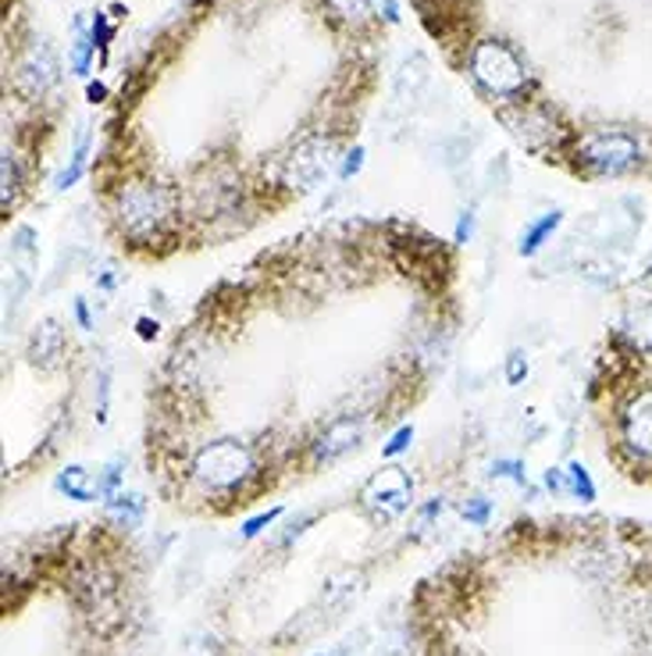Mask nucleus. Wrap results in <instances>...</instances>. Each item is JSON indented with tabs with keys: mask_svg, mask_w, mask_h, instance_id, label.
I'll return each mask as SVG.
<instances>
[{
	"mask_svg": "<svg viewBox=\"0 0 652 656\" xmlns=\"http://www.w3.org/2000/svg\"><path fill=\"white\" fill-rule=\"evenodd\" d=\"M471 75L492 97H517L528 86V69L503 40H479L471 46Z\"/></svg>",
	"mask_w": 652,
	"mask_h": 656,
	"instance_id": "1",
	"label": "nucleus"
},
{
	"mask_svg": "<svg viewBox=\"0 0 652 656\" xmlns=\"http://www.w3.org/2000/svg\"><path fill=\"white\" fill-rule=\"evenodd\" d=\"M118 226L133 239H150L157 236L171 218V194L157 183H129L118 194Z\"/></svg>",
	"mask_w": 652,
	"mask_h": 656,
	"instance_id": "2",
	"label": "nucleus"
},
{
	"mask_svg": "<svg viewBox=\"0 0 652 656\" xmlns=\"http://www.w3.org/2000/svg\"><path fill=\"white\" fill-rule=\"evenodd\" d=\"M250 475H253V454H250V446L240 442V439L207 442L203 450L193 457V478L203 489H214V492L240 489Z\"/></svg>",
	"mask_w": 652,
	"mask_h": 656,
	"instance_id": "3",
	"label": "nucleus"
},
{
	"mask_svg": "<svg viewBox=\"0 0 652 656\" xmlns=\"http://www.w3.org/2000/svg\"><path fill=\"white\" fill-rule=\"evenodd\" d=\"M575 157L588 175H624L631 168H639L642 143L639 136H631L624 129H599L581 136Z\"/></svg>",
	"mask_w": 652,
	"mask_h": 656,
	"instance_id": "4",
	"label": "nucleus"
},
{
	"mask_svg": "<svg viewBox=\"0 0 652 656\" xmlns=\"http://www.w3.org/2000/svg\"><path fill=\"white\" fill-rule=\"evenodd\" d=\"M332 165H336V143L328 136H307L290 150V157H285L282 183L290 189H299V194H311V189L325 186Z\"/></svg>",
	"mask_w": 652,
	"mask_h": 656,
	"instance_id": "5",
	"label": "nucleus"
},
{
	"mask_svg": "<svg viewBox=\"0 0 652 656\" xmlns=\"http://www.w3.org/2000/svg\"><path fill=\"white\" fill-rule=\"evenodd\" d=\"M410 500H413V482L403 468H396V464L375 471L360 489V503L375 521H396L410 507Z\"/></svg>",
	"mask_w": 652,
	"mask_h": 656,
	"instance_id": "6",
	"label": "nucleus"
},
{
	"mask_svg": "<svg viewBox=\"0 0 652 656\" xmlns=\"http://www.w3.org/2000/svg\"><path fill=\"white\" fill-rule=\"evenodd\" d=\"M620 446L631 457V464H649L652 468V386L628 396V404L617 414Z\"/></svg>",
	"mask_w": 652,
	"mask_h": 656,
	"instance_id": "7",
	"label": "nucleus"
},
{
	"mask_svg": "<svg viewBox=\"0 0 652 656\" xmlns=\"http://www.w3.org/2000/svg\"><path fill=\"white\" fill-rule=\"evenodd\" d=\"M57 75H61L57 54L46 40L29 43L19 54V61H14V90L29 101L46 97V93L57 86Z\"/></svg>",
	"mask_w": 652,
	"mask_h": 656,
	"instance_id": "8",
	"label": "nucleus"
},
{
	"mask_svg": "<svg viewBox=\"0 0 652 656\" xmlns=\"http://www.w3.org/2000/svg\"><path fill=\"white\" fill-rule=\"evenodd\" d=\"M364 436V418L360 414H343V418L328 421L322 431H317V439L311 442V457L317 464H332L339 460L343 454H349Z\"/></svg>",
	"mask_w": 652,
	"mask_h": 656,
	"instance_id": "9",
	"label": "nucleus"
},
{
	"mask_svg": "<svg viewBox=\"0 0 652 656\" xmlns=\"http://www.w3.org/2000/svg\"><path fill=\"white\" fill-rule=\"evenodd\" d=\"M61 357H65V332H61V325L57 322L36 325V332L29 335V361L43 367V372H51V367L61 364Z\"/></svg>",
	"mask_w": 652,
	"mask_h": 656,
	"instance_id": "10",
	"label": "nucleus"
},
{
	"mask_svg": "<svg viewBox=\"0 0 652 656\" xmlns=\"http://www.w3.org/2000/svg\"><path fill=\"white\" fill-rule=\"evenodd\" d=\"M506 122H511V133L524 143V147H532L538 150L546 139H556V125L543 115V111H517V115H506Z\"/></svg>",
	"mask_w": 652,
	"mask_h": 656,
	"instance_id": "11",
	"label": "nucleus"
},
{
	"mask_svg": "<svg viewBox=\"0 0 652 656\" xmlns=\"http://www.w3.org/2000/svg\"><path fill=\"white\" fill-rule=\"evenodd\" d=\"M54 489L57 492H65L69 500L75 503H93V500H101V478H93L86 468H78V464H72V468H65L57 478H54Z\"/></svg>",
	"mask_w": 652,
	"mask_h": 656,
	"instance_id": "12",
	"label": "nucleus"
},
{
	"mask_svg": "<svg viewBox=\"0 0 652 656\" xmlns=\"http://www.w3.org/2000/svg\"><path fill=\"white\" fill-rule=\"evenodd\" d=\"M143 514H147V500L136 492H115L107 500V518L115 524H122V528H139Z\"/></svg>",
	"mask_w": 652,
	"mask_h": 656,
	"instance_id": "13",
	"label": "nucleus"
},
{
	"mask_svg": "<svg viewBox=\"0 0 652 656\" xmlns=\"http://www.w3.org/2000/svg\"><path fill=\"white\" fill-rule=\"evenodd\" d=\"M564 226V215L560 211H549V215H543L538 221H532L528 226V232L520 236V253L524 258H532V253H538L546 247V239Z\"/></svg>",
	"mask_w": 652,
	"mask_h": 656,
	"instance_id": "14",
	"label": "nucleus"
},
{
	"mask_svg": "<svg viewBox=\"0 0 652 656\" xmlns=\"http://www.w3.org/2000/svg\"><path fill=\"white\" fill-rule=\"evenodd\" d=\"M86 157H90V133H86V125L83 129H78V136H75V154H72V165L65 168L54 179V186L61 189V194H65V189H72L75 183H78V175L86 171Z\"/></svg>",
	"mask_w": 652,
	"mask_h": 656,
	"instance_id": "15",
	"label": "nucleus"
},
{
	"mask_svg": "<svg viewBox=\"0 0 652 656\" xmlns=\"http://www.w3.org/2000/svg\"><path fill=\"white\" fill-rule=\"evenodd\" d=\"M567 492L575 496V500L581 503H592L596 500V482H592V475H588V468L581 460H575L567 468Z\"/></svg>",
	"mask_w": 652,
	"mask_h": 656,
	"instance_id": "16",
	"label": "nucleus"
},
{
	"mask_svg": "<svg viewBox=\"0 0 652 656\" xmlns=\"http://www.w3.org/2000/svg\"><path fill=\"white\" fill-rule=\"evenodd\" d=\"M93 37L83 33V22H78V37L72 43V72L75 75H90V58H93Z\"/></svg>",
	"mask_w": 652,
	"mask_h": 656,
	"instance_id": "17",
	"label": "nucleus"
},
{
	"mask_svg": "<svg viewBox=\"0 0 652 656\" xmlns=\"http://www.w3.org/2000/svg\"><path fill=\"white\" fill-rule=\"evenodd\" d=\"M328 8L339 14V19H349V22H360L368 19L375 11V0H328Z\"/></svg>",
	"mask_w": 652,
	"mask_h": 656,
	"instance_id": "18",
	"label": "nucleus"
},
{
	"mask_svg": "<svg viewBox=\"0 0 652 656\" xmlns=\"http://www.w3.org/2000/svg\"><path fill=\"white\" fill-rule=\"evenodd\" d=\"M528 372H532L528 354H524V350H514V354L506 357V382H511V386H520V382L528 378Z\"/></svg>",
	"mask_w": 652,
	"mask_h": 656,
	"instance_id": "19",
	"label": "nucleus"
},
{
	"mask_svg": "<svg viewBox=\"0 0 652 656\" xmlns=\"http://www.w3.org/2000/svg\"><path fill=\"white\" fill-rule=\"evenodd\" d=\"M488 475L492 478H511V482H517V486H528V471H524L520 460H496Z\"/></svg>",
	"mask_w": 652,
	"mask_h": 656,
	"instance_id": "20",
	"label": "nucleus"
},
{
	"mask_svg": "<svg viewBox=\"0 0 652 656\" xmlns=\"http://www.w3.org/2000/svg\"><path fill=\"white\" fill-rule=\"evenodd\" d=\"M14 194H19V162L11 157V150H4V211L11 207Z\"/></svg>",
	"mask_w": 652,
	"mask_h": 656,
	"instance_id": "21",
	"label": "nucleus"
},
{
	"mask_svg": "<svg viewBox=\"0 0 652 656\" xmlns=\"http://www.w3.org/2000/svg\"><path fill=\"white\" fill-rule=\"evenodd\" d=\"M278 514H282V507H272V510H264V514H257V518H250L246 524H243V539H257L264 528H272L275 521H278Z\"/></svg>",
	"mask_w": 652,
	"mask_h": 656,
	"instance_id": "22",
	"label": "nucleus"
},
{
	"mask_svg": "<svg viewBox=\"0 0 652 656\" xmlns=\"http://www.w3.org/2000/svg\"><path fill=\"white\" fill-rule=\"evenodd\" d=\"M464 518H467L474 528H485L488 518H492V503L482 500V496H479V500H467V503H464Z\"/></svg>",
	"mask_w": 652,
	"mask_h": 656,
	"instance_id": "23",
	"label": "nucleus"
},
{
	"mask_svg": "<svg viewBox=\"0 0 652 656\" xmlns=\"http://www.w3.org/2000/svg\"><path fill=\"white\" fill-rule=\"evenodd\" d=\"M442 510H446V500H439V496H435V500H428V503L421 507L418 524H413V528H418V532H428V528H432V521L442 518Z\"/></svg>",
	"mask_w": 652,
	"mask_h": 656,
	"instance_id": "24",
	"label": "nucleus"
},
{
	"mask_svg": "<svg viewBox=\"0 0 652 656\" xmlns=\"http://www.w3.org/2000/svg\"><path fill=\"white\" fill-rule=\"evenodd\" d=\"M182 656H218V646H214L211 635H193V638L186 643Z\"/></svg>",
	"mask_w": 652,
	"mask_h": 656,
	"instance_id": "25",
	"label": "nucleus"
},
{
	"mask_svg": "<svg viewBox=\"0 0 652 656\" xmlns=\"http://www.w3.org/2000/svg\"><path fill=\"white\" fill-rule=\"evenodd\" d=\"M410 442H413V428H410V425H403V428L396 431V436L386 442V450H381V454H386V457H400L403 450H410Z\"/></svg>",
	"mask_w": 652,
	"mask_h": 656,
	"instance_id": "26",
	"label": "nucleus"
},
{
	"mask_svg": "<svg viewBox=\"0 0 652 656\" xmlns=\"http://www.w3.org/2000/svg\"><path fill=\"white\" fill-rule=\"evenodd\" d=\"M360 168H364V147H354L346 154V162L339 165V179H354Z\"/></svg>",
	"mask_w": 652,
	"mask_h": 656,
	"instance_id": "27",
	"label": "nucleus"
},
{
	"mask_svg": "<svg viewBox=\"0 0 652 656\" xmlns=\"http://www.w3.org/2000/svg\"><path fill=\"white\" fill-rule=\"evenodd\" d=\"M93 43H97V46H107L111 43V37H115V29H111V22L104 19V14L97 11V14H93Z\"/></svg>",
	"mask_w": 652,
	"mask_h": 656,
	"instance_id": "28",
	"label": "nucleus"
},
{
	"mask_svg": "<svg viewBox=\"0 0 652 656\" xmlns=\"http://www.w3.org/2000/svg\"><path fill=\"white\" fill-rule=\"evenodd\" d=\"M546 489H549V492H567V471L549 468V471H546Z\"/></svg>",
	"mask_w": 652,
	"mask_h": 656,
	"instance_id": "29",
	"label": "nucleus"
},
{
	"mask_svg": "<svg viewBox=\"0 0 652 656\" xmlns=\"http://www.w3.org/2000/svg\"><path fill=\"white\" fill-rule=\"evenodd\" d=\"M375 11L386 22H400V8H396V0H375Z\"/></svg>",
	"mask_w": 652,
	"mask_h": 656,
	"instance_id": "30",
	"label": "nucleus"
},
{
	"mask_svg": "<svg viewBox=\"0 0 652 656\" xmlns=\"http://www.w3.org/2000/svg\"><path fill=\"white\" fill-rule=\"evenodd\" d=\"M471 232H474V215L467 211L464 218H460V226H456V243H467Z\"/></svg>",
	"mask_w": 652,
	"mask_h": 656,
	"instance_id": "31",
	"label": "nucleus"
},
{
	"mask_svg": "<svg viewBox=\"0 0 652 656\" xmlns=\"http://www.w3.org/2000/svg\"><path fill=\"white\" fill-rule=\"evenodd\" d=\"M75 317H78V325H83V329H93L90 311H86V300H75Z\"/></svg>",
	"mask_w": 652,
	"mask_h": 656,
	"instance_id": "32",
	"label": "nucleus"
},
{
	"mask_svg": "<svg viewBox=\"0 0 652 656\" xmlns=\"http://www.w3.org/2000/svg\"><path fill=\"white\" fill-rule=\"evenodd\" d=\"M139 335H143V340H154V335H157V322H150V317H139Z\"/></svg>",
	"mask_w": 652,
	"mask_h": 656,
	"instance_id": "33",
	"label": "nucleus"
},
{
	"mask_svg": "<svg viewBox=\"0 0 652 656\" xmlns=\"http://www.w3.org/2000/svg\"><path fill=\"white\" fill-rule=\"evenodd\" d=\"M104 97H107V86H104V83H93V86H90V101L101 104Z\"/></svg>",
	"mask_w": 652,
	"mask_h": 656,
	"instance_id": "34",
	"label": "nucleus"
}]
</instances>
